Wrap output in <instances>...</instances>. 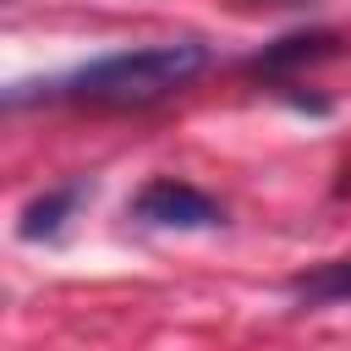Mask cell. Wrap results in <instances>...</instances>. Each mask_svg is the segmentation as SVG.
Returning <instances> with one entry per match:
<instances>
[{"mask_svg":"<svg viewBox=\"0 0 351 351\" xmlns=\"http://www.w3.org/2000/svg\"><path fill=\"white\" fill-rule=\"evenodd\" d=\"M132 219L159 225V230H214V225H225V208H219L203 186H192V181L154 176V181L132 197Z\"/></svg>","mask_w":351,"mask_h":351,"instance_id":"7a4b0ae2","label":"cell"},{"mask_svg":"<svg viewBox=\"0 0 351 351\" xmlns=\"http://www.w3.org/2000/svg\"><path fill=\"white\" fill-rule=\"evenodd\" d=\"M291 296L318 307V302H351V258L313 263L307 274H291Z\"/></svg>","mask_w":351,"mask_h":351,"instance_id":"5b68a950","label":"cell"},{"mask_svg":"<svg viewBox=\"0 0 351 351\" xmlns=\"http://www.w3.org/2000/svg\"><path fill=\"white\" fill-rule=\"evenodd\" d=\"M88 197V181H66V186H49L44 197H33L16 219V236L22 241H44V236H60V225L71 219V208Z\"/></svg>","mask_w":351,"mask_h":351,"instance_id":"277c9868","label":"cell"},{"mask_svg":"<svg viewBox=\"0 0 351 351\" xmlns=\"http://www.w3.org/2000/svg\"><path fill=\"white\" fill-rule=\"evenodd\" d=\"M203 71H208V44L176 38V44L99 55L88 66H77L71 77L49 82L44 93L49 99H71V104H93V110H148V104L181 93L186 82H197Z\"/></svg>","mask_w":351,"mask_h":351,"instance_id":"6da1fadb","label":"cell"},{"mask_svg":"<svg viewBox=\"0 0 351 351\" xmlns=\"http://www.w3.org/2000/svg\"><path fill=\"white\" fill-rule=\"evenodd\" d=\"M269 5H307V0H269Z\"/></svg>","mask_w":351,"mask_h":351,"instance_id":"8992f818","label":"cell"},{"mask_svg":"<svg viewBox=\"0 0 351 351\" xmlns=\"http://www.w3.org/2000/svg\"><path fill=\"white\" fill-rule=\"evenodd\" d=\"M335 49H340V33L313 27V33H291V38L269 44L263 55H252V60H247V71H252V77H263V82H291L296 71H307V66L329 60Z\"/></svg>","mask_w":351,"mask_h":351,"instance_id":"3957f363","label":"cell"}]
</instances>
